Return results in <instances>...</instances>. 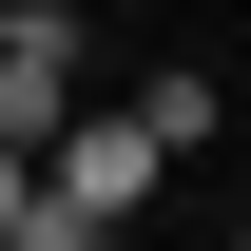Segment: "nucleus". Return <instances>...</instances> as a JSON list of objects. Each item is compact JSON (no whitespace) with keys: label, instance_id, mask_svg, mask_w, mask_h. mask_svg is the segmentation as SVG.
I'll return each instance as SVG.
<instances>
[{"label":"nucleus","instance_id":"f257e3e1","mask_svg":"<svg viewBox=\"0 0 251 251\" xmlns=\"http://www.w3.org/2000/svg\"><path fill=\"white\" fill-rule=\"evenodd\" d=\"M39 193H77V213H97V232H116V213H135V193H155V135H135V97H77V116H58V135H39Z\"/></svg>","mask_w":251,"mask_h":251},{"label":"nucleus","instance_id":"f03ea898","mask_svg":"<svg viewBox=\"0 0 251 251\" xmlns=\"http://www.w3.org/2000/svg\"><path fill=\"white\" fill-rule=\"evenodd\" d=\"M77 97H97V77H77V20H58V0H0V135L39 155Z\"/></svg>","mask_w":251,"mask_h":251},{"label":"nucleus","instance_id":"7ed1b4c3","mask_svg":"<svg viewBox=\"0 0 251 251\" xmlns=\"http://www.w3.org/2000/svg\"><path fill=\"white\" fill-rule=\"evenodd\" d=\"M135 135H155V155H193V135H213V77H193V58H155V77H135Z\"/></svg>","mask_w":251,"mask_h":251},{"label":"nucleus","instance_id":"20e7f679","mask_svg":"<svg viewBox=\"0 0 251 251\" xmlns=\"http://www.w3.org/2000/svg\"><path fill=\"white\" fill-rule=\"evenodd\" d=\"M0 251H97V213H77V193H39V174H20V213H0Z\"/></svg>","mask_w":251,"mask_h":251},{"label":"nucleus","instance_id":"39448f33","mask_svg":"<svg viewBox=\"0 0 251 251\" xmlns=\"http://www.w3.org/2000/svg\"><path fill=\"white\" fill-rule=\"evenodd\" d=\"M20 174H39V155H20V135H0V213H20Z\"/></svg>","mask_w":251,"mask_h":251}]
</instances>
